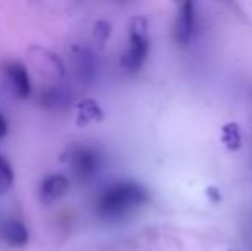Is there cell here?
Listing matches in <instances>:
<instances>
[{
  "label": "cell",
  "mask_w": 252,
  "mask_h": 251,
  "mask_svg": "<svg viewBox=\"0 0 252 251\" xmlns=\"http://www.w3.org/2000/svg\"><path fill=\"white\" fill-rule=\"evenodd\" d=\"M14 182V171L7 158L0 155V194H3Z\"/></svg>",
  "instance_id": "8fae6325"
},
{
  "label": "cell",
  "mask_w": 252,
  "mask_h": 251,
  "mask_svg": "<svg viewBox=\"0 0 252 251\" xmlns=\"http://www.w3.org/2000/svg\"><path fill=\"white\" fill-rule=\"evenodd\" d=\"M0 238L9 246L21 248V246H26L28 241H30V231L21 220L10 218V220L3 222L2 227H0Z\"/></svg>",
  "instance_id": "ba28073f"
},
{
  "label": "cell",
  "mask_w": 252,
  "mask_h": 251,
  "mask_svg": "<svg viewBox=\"0 0 252 251\" xmlns=\"http://www.w3.org/2000/svg\"><path fill=\"white\" fill-rule=\"evenodd\" d=\"M43 100H45V105L48 107H63L67 102V95L62 93L60 90H50L48 93L43 95Z\"/></svg>",
  "instance_id": "4fadbf2b"
},
{
  "label": "cell",
  "mask_w": 252,
  "mask_h": 251,
  "mask_svg": "<svg viewBox=\"0 0 252 251\" xmlns=\"http://www.w3.org/2000/svg\"><path fill=\"white\" fill-rule=\"evenodd\" d=\"M70 59H72L74 72L81 81H93L96 74V61H94L93 52L83 45H76L70 50Z\"/></svg>",
  "instance_id": "5b68a950"
},
{
  "label": "cell",
  "mask_w": 252,
  "mask_h": 251,
  "mask_svg": "<svg viewBox=\"0 0 252 251\" xmlns=\"http://www.w3.org/2000/svg\"><path fill=\"white\" fill-rule=\"evenodd\" d=\"M110 33H112V26H110L106 21H96L93 26V38L96 43L105 45L106 40H108Z\"/></svg>",
  "instance_id": "7c38bea8"
},
{
  "label": "cell",
  "mask_w": 252,
  "mask_h": 251,
  "mask_svg": "<svg viewBox=\"0 0 252 251\" xmlns=\"http://www.w3.org/2000/svg\"><path fill=\"white\" fill-rule=\"evenodd\" d=\"M148 201V191L132 181H122L103 191L96 207L101 217L120 218Z\"/></svg>",
  "instance_id": "6da1fadb"
},
{
  "label": "cell",
  "mask_w": 252,
  "mask_h": 251,
  "mask_svg": "<svg viewBox=\"0 0 252 251\" xmlns=\"http://www.w3.org/2000/svg\"><path fill=\"white\" fill-rule=\"evenodd\" d=\"M5 134H7V121H5V117L0 114V141L5 138Z\"/></svg>",
  "instance_id": "5bb4252c"
},
{
  "label": "cell",
  "mask_w": 252,
  "mask_h": 251,
  "mask_svg": "<svg viewBox=\"0 0 252 251\" xmlns=\"http://www.w3.org/2000/svg\"><path fill=\"white\" fill-rule=\"evenodd\" d=\"M5 74L12 86L14 93L19 98H28L31 95V77L28 69L17 61H10L5 64Z\"/></svg>",
  "instance_id": "8992f818"
},
{
  "label": "cell",
  "mask_w": 252,
  "mask_h": 251,
  "mask_svg": "<svg viewBox=\"0 0 252 251\" xmlns=\"http://www.w3.org/2000/svg\"><path fill=\"white\" fill-rule=\"evenodd\" d=\"M103 121V110L101 107L91 98L81 100L77 104V124L86 126L90 122H100Z\"/></svg>",
  "instance_id": "9c48e42d"
},
{
  "label": "cell",
  "mask_w": 252,
  "mask_h": 251,
  "mask_svg": "<svg viewBox=\"0 0 252 251\" xmlns=\"http://www.w3.org/2000/svg\"><path fill=\"white\" fill-rule=\"evenodd\" d=\"M221 143L228 151H239L242 148V133L237 122H226L221 127Z\"/></svg>",
  "instance_id": "30bf717a"
},
{
  "label": "cell",
  "mask_w": 252,
  "mask_h": 251,
  "mask_svg": "<svg viewBox=\"0 0 252 251\" xmlns=\"http://www.w3.org/2000/svg\"><path fill=\"white\" fill-rule=\"evenodd\" d=\"M150 52V35L148 21L141 16L130 19L129 24V45L120 59V66L126 72L134 74L144 66Z\"/></svg>",
  "instance_id": "7a4b0ae2"
},
{
  "label": "cell",
  "mask_w": 252,
  "mask_h": 251,
  "mask_svg": "<svg viewBox=\"0 0 252 251\" xmlns=\"http://www.w3.org/2000/svg\"><path fill=\"white\" fill-rule=\"evenodd\" d=\"M69 167L77 179L86 181L100 169V155L90 146H76L69 151Z\"/></svg>",
  "instance_id": "3957f363"
},
{
  "label": "cell",
  "mask_w": 252,
  "mask_h": 251,
  "mask_svg": "<svg viewBox=\"0 0 252 251\" xmlns=\"http://www.w3.org/2000/svg\"><path fill=\"white\" fill-rule=\"evenodd\" d=\"M70 181L63 174H50L41 181L40 184V198L45 203H52L62 198L69 191Z\"/></svg>",
  "instance_id": "52a82bcc"
},
{
  "label": "cell",
  "mask_w": 252,
  "mask_h": 251,
  "mask_svg": "<svg viewBox=\"0 0 252 251\" xmlns=\"http://www.w3.org/2000/svg\"><path fill=\"white\" fill-rule=\"evenodd\" d=\"M194 26H196V12L192 2L180 3L179 12L173 24V38L179 45H187L192 38Z\"/></svg>",
  "instance_id": "277c9868"
}]
</instances>
